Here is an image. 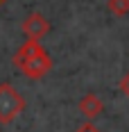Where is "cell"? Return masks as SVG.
Listing matches in <instances>:
<instances>
[{
  "instance_id": "6da1fadb",
  "label": "cell",
  "mask_w": 129,
  "mask_h": 132,
  "mask_svg": "<svg viewBox=\"0 0 129 132\" xmlns=\"http://www.w3.org/2000/svg\"><path fill=\"white\" fill-rule=\"evenodd\" d=\"M14 66L23 75H27L32 80H39L52 71V57L43 50V46L39 41L27 39L14 55Z\"/></svg>"
},
{
  "instance_id": "7a4b0ae2",
  "label": "cell",
  "mask_w": 129,
  "mask_h": 132,
  "mask_svg": "<svg viewBox=\"0 0 129 132\" xmlns=\"http://www.w3.org/2000/svg\"><path fill=\"white\" fill-rule=\"evenodd\" d=\"M23 109H25L23 96L9 82H2L0 84V123H12Z\"/></svg>"
},
{
  "instance_id": "3957f363",
  "label": "cell",
  "mask_w": 129,
  "mask_h": 132,
  "mask_svg": "<svg viewBox=\"0 0 129 132\" xmlns=\"http://www.w3.org/2000/svg\"><path fill=\"white\" fill-rule=\"evenodd\" d=\"M21 30H23V34H25L27 39L39 41V39H43V37H45V34L50 32V21H48V18H45L43 14L34 12V14H29L25 21H23Z\"/></svg>"
},
{
  "instance_id": "277c9868",
  "label": "cell",
  "mask_w": 129,
  "mask_h": 132,
  "mask_svg": "<svg viewBox=\"0 0 129 132\" xmlns=\"http://www.w3.org/2000/svg\"><path fill=\"white\" fill-rule=\"evenodd\" d=\"M79 112L84 114V116H88V119H95V116H100L104 112V103L95 96V93H86V96H82L79 98Z\"/></svg>"
},
{
  "instance_id": "5b68a950",
  "label": "cell",
  "mask_w": 129,
  "mask_h": 132,
  "mask_svg": "<svg viewBox=\"0 0 129 132\" xmlns=\"http://www.w3.org/2000/svg\"><path fill=\"white\" fill-rule=\"evenodd\" d=\"M106 9H109V14L122 18V16L129 14V0H109L106 2Z\"/></svg>"
},
{
  "instance_id": "8992f818",
  "label": "cell",
  "mask_w": 129,
  "mask_h": 132,
  "mask_svg": "<svg viewBox=\"0 0 129 132\" xmlns=\"http://www.w3.org/2000/svg\"><path fill=\"white\" fill-rule=\"evenodd\" d=\"M120 91H122V93H125V96L129 98V71L125 73V78L120 80Z\"/></svg>"
},
{
  "instance_id": "52a82bcc",
  "label": "cell",
  "mask_w": 129,
  "mask_h": 132,
  "mask_svg": "<svg viewBox=\"0 0 129 132\" xmlns=\"http://www.w3.org/2000/svg\"><path fill=\"white\" fill-rule=\"evenodd\" d=\"M75 132H100V130H97L93 123H84V125H82L79 130H75Z\"/></svg>"
},
{
  "instance_id": "ba28073f",
  "label": "cell",
  "mask_w": 129,
  "mask_h": 132,
  "mask_svg": "<svg viewBox=\"0 0 129 132\" xmlns=\"http://www.w3.org/2000/svg\"><path fill=\"white\" fill-rule=\"evenodd\" d=\"M5 2H7V0H0V7H2V5H5Z\"/></svg>"
}]
</instances>
